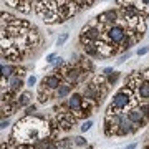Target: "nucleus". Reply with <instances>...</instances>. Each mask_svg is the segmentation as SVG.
<instances>
[{
	"label": "nucleus",
	"mask_w": 149,
	"mask_h": 149,
	"mask_svg": "<svg viewBox=\"0 0 149 149\" xmlns=\"http://www.w3.org/2000/svg\"><path fill=\"white\" fill-rule=\"evenodd\" d=\"M47 124L38 118H23L17 123L15 136L20 143H30V141H40L47 136Z\"/></svg>",
	"instance_id": "nucleus-1"
},
{
	"label": "nucleus",
	"mask_w": 149,
	"mask_h": 149,
	"mask_svg": "<svg viewBox=\"0 0 149 149\" xmlns=\"http://www.w3.org/2000/svg\"><path fill=\"white\" fill-rule=\"evenodd\" d=\"M129 101H131V98H129V91L123 90V91H119V93H116V95H114V98H113V106L121 109V108L128 106Z\"/></svg>",
	"instance_id": "nucleus-2"
},
{
	"label": "nucleus",
	"mask_w": 149,
	"mask_h": 149,
	"mask_svg": "<svg viewBox=\"0 0 149 149\" xmlns=\"http://www.w3.org/2000/svg\"><path fill=\"white\" fill-rule=\"evenodd\" d=\"M43 86L48 88V90H58L60 86V78L56 74H52V76H47L45 80H43Z\"/></svg>",
	"instance_id": "nucleus-3"
},
{
	"label": "nucleus",
	"mask_w": 149,
	"mask_h": 149,
	"mask_svg": "<svg viewBox=\"0 0 149 149\" xmlns=\"http://www.w3.org/2000/svg\"><path fill=\"white\" fill-rule=\"evenodd\" d=\"M81 104H83V98H81V95H78V93H74L68 101V106L71 108V109H74V111L81 109Z\"/></svg>",
	"instance_id": "nucleus-4"
},
{
	"label": "nucleus",
	"mask_w": 149,
	"mask_h": 149,
	"mask_svg": "<svg viewBox=\"0 0 149 149\" xmlns=\"http://www.w3.org/2000/svg\"><path fill=\"white\" fill-rule=\"evenodd\" d=\"M131 124H133V123L129 121V119L123 118V119H121V124H119V129H118V134H128V133H131V131H133Z\"/></svg>",
	"instance_id": "nucleus-5"
},
{
	"label": "nucleus",
	"mask_w": 149,
	"mask_h": 149,
	"mask_svg": "<svg viewBox=\"0 0 149 149\" xmlns=\"http://www.w3.org/2000/svg\"><path fill=\"white\" fill-rule=\"evenodd\" d=\"M143 118H144V114L141 113V109H131L129 114H128V119L131 123H141L143 121Z\"/></svg>",
	"instance_id": "nucleus-6"
},
{
	"label": "nucleus",
	"mask_w": 149,
	"mask_h": 149,
	"mask_svg": "<svg viewBox=\"0 0 149 149\" xmlns=\"http://www.w3.org/2000/svg\"><path fill=\"white\" fill-rule=\"evenodd\" d=\"M138 95L141 96V98H144V100H148L149 98V81H143V83L139 85Z\"/></svg>",
	"instance_id": "nucleus-7"
},
{
	"label": "nucleus",
	"mask_w": 149,
	"mask_h": 149,
	"mask_svg": "<svg viewBox=\"0 0 149 149\" xmlns=\"http://www.w3.org/2000/svg\"><path fill=\"white\" fill-rule=\"evenodd\" d=\"M68 93H70V85H61L58 90H56V96H58L60 100L65 98V96H68Z\"/></svg>",
	"instance_id": "nucleus-8"
},
{
	"label": "nucleus",
	"mask_w": 149,
	"mask_h": 149,
	"mask_svg": "<svg viewBox=\"0 0 149 149\" xmlns=\"http://www.w3.org/2000/svg\"><path fill=\"white\" fill-rule=\"evenodd\" d=\"M22 86V78L20 76H15V78H12L10 80V88L12 90H18Z\"/></svg>",
	"instance_id": "nucleus-9"
},
{
	"label": "nucleus",
	"mask_w": 149,
	"mask_h": 149,
	"mask_svg": "<svg viewBox=\"0 0 149 149\" xmlns=\"http://www.w3.org/2000/svg\"><path fill=\"white\" fill-rule=\"evenodd\" d=\"M66 78H68L70 81H76L78 80V71H76V70H68V71H66Z\"/></svg>",
	"instance_id": "nucleus-10"
},
{
	"label": "nucleus",
	"mask_w": 149,
	"mask_h": 149,
	"mask_svg": "<svg viewBox=\"0 0 149 149\" xmlns=\"http://www.w3.org/2000/svg\"><path fill=\"white\" fill-rule=\"evenodd\" d=\"M20 106H27L28 103H30V93H23V95L20 96Z\"/></svg>",
	"instance_id": "nucleus-11"
},
{
	"label": "nucleus",
	"mask_w": 149,
	"mask_h": 149,
	"mask_svg": "<svg viewBox=\"0 0 149 149\" xmlns=\"http://www.w3.org/2000/svg\"><path fill=\"white\" fill-rule=\"evenodd\" d=\"M12 71H13L12 66H5V65L2 66V76H3V78H8V76L12 74Z\"/></svg>",
	"instance_id": "nucleus-12"
},
{
	"label": "nucleus",
	"mask_w": 149,
	"mask_h": 149,
	"mask_svg": "<svg viewBox=\"0 0 149 149\" xmlns=\"http://www.w3.org/2000/svg\"><path fill=\"white\" fill-rule=\"evenodd\" d=\"M68 33H61V35H60L58 37V40H56V45H58V47H61V45H65V43H66V40H68Z\"/></svg>",
	"instance_id": "nucleus-13"
},
{
	"label": "nucleus",
	"mask_w": 149,
	"mask_h": 149,
	"mask_svg": "<svg viewBox=\"0 0 149 149\" xmlns=\"http://www.w3.org/2000/svg\"><path fill=\"white\" fill-rule=\"evenodd\" d=\"M91 126H93V121H91V119H88V121H85L83 124H81V131H88Z\"/></svg>",
	"instance_id": "nucleus-14"
},
{
	"label": "nucleus",
	"mask_w": 149,
	"mask_h": 149,
	"mask_svg": "<svg viewBox=\"0 0 149 149\" xmlns=\"http://www.w3.org/2000/svg\"><path fill=\"white\" fill-rule=\"evenodd\" d=\"M74 144H76V146H85V144H86V139L81 138V136H78V138H74Z\"/></svg>",
	"instance_id": "nucleus-15"
},
{
	"label": "nucleus",
	"mask_w": 149,
	"mask_h": 149,
	"mask_svg": "<svg viewBox=\"0 0 149 149\" xmlns=\"http://www.w3.org/2000/svg\"><path fill=\"white\" fill-rule=\"evenodd\" d=\"M139 109H141V113H143V114L149 116V104H141V106H139Z\"/></svg>",
	"instance_id": "nucleus-16"
},
{
	"label": "nucleus",
	"mask_w": 149,
	"mask_h": 149,
	"mask_svg": "<svg viewBox=\"0 0 149 149\" xmlns=\"http://www.w3.org/2000/svg\"><path fill=\"white\" fill-rule=\"evenodd\" d=\"M55 60H56V55H55V53H50V55L47 56V61H48V63H53Z\"/></svg>",
	"instance_id": "nucleus-17"
},
{
	"label": "nucleus",
	"mask_w": 149,
	"mask_h": 149,
	"mask_svg": "<svg viewBox=\"0 0 149 149\" xmlns=\"http://www.w3.org/2000/svg\"><path fill=\"white\" fill-rule=\"evenodd\" d=\"M149 52V47H143V48H139L138 50V55H146Z\"/></svg>",
	"instance_id": "nucleus-18"
},
{
	"label": "nucleus",
	"mask_w": 149,
	"mask_h": 149,
	"mask_svg": "<svg viewBox=\"0 0 149 149\" xmlns=\"http://www.w3.org/2000/svg\"><path fill=\"white\" fill-rule=\"evenodd\" d=\"M129 56H131V53H129V52H126V55H123L121 58L118 60V63H123V61H124V60H128Z\"/></svg>",
	"instance_id": "nucleus-19"
},
{
	"label": "nucleus",
	"mask_w": 149,
	"mask_h": 149,
	"mask_svg": "<svg viewBox=\"0 0 149 149\" xmlns=\"http://www.w3.org/2000/svg\"><path fill=\"white\" fill-rule=\"evenodd\" d=\"M35 83H37V76H30L28 78V86H33Z\"/></svg>",
	"instance_id": "nucleus-20"
},
{
	"label": "nucleus",
	"mask_w": 149,
	"mask_h": 149,
	"mask_svg": "<svg viewBox=\"0 0 149 149\" xmlns=\"http://www.w3.org/2000/svg\"><path fill=\"white\" fill-rule=\"evenodd\" d=\"M116 80H118V73H114V74H111V76H109V83H114Z\"/></svg>",
	"instance_id": "nucleus-21"
},
{
	"label": "nucleus",
	"mask_w": 149,
	"mask_h": 149,
	"mask_svg": "<svg viewBox=\"0 0 149 149\" xmlns=\"http://www.w3.org/2000/svg\"><path fill=\"white\" fill-rule=\"evenodd\" d=\"M45 149H56V146H55L53 143H47V146H45Z\"/></svg>",
	"instance_id": "nucleus-22"
},
{
	"label": "nucleus",
	"mask_w": 149,
	"mask_h": 149,
	"mask_svg": "<svg viewBox=\"0 0 149 149\" xmlns=\"http://www.w3.org/2000/svg\"><path fill=\"white\" fill-rule=\"evenodd\" d=\"M7 126H8V119H3V121H2V126H0V128H2V129H5Z\"/></svg>",
	"instance_id": "nucleus-23"
},
{
	"label": "nucleus",
	"mask_w": 149,
	"mask_h": 149,
	"mask_svg": "<svg viewBox=\"0 0 149 149\" xmlns=\"http://www.w3.org/2000/svg\"><path fill=\"white\" fill-rule=\"evenodd\" d=\"M124 149H136V143H133V144H129V146H126Z\"/></svg>",
	"instance_id": "nucleus-24"
}]
</instances>
